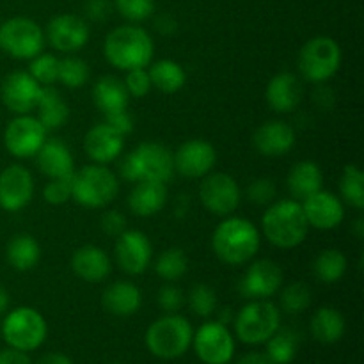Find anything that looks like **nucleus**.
<instances>
[{"label":"nucleus","instance_id":"1","mask_svg":"<svg viewBox=\"0 0 364 364\" xmlns=\"http://www.w3.org/2000/svg\"><path fill=\"white\" fill-rule=\"evenodd\" d=\"M262 235L244 217H226L212 235V249L217 258L231 267L245 265L259 251Z\"/></svg>","mask_w":364,"mask_h":364},{"label":"nucleus","instance_id":"2","mask_svg":"<svg viewBox=\"0 0 364 364\" xmlns=\"http://www.w3.org/2000/svg\"><path fill=\"white\" fill-rule=\"evenodd\" d=\"M155 45L148 32L139 25H121L107 34L103 43L105 59L121 71L148 68Z\"/></svg>","mask_w":364,"mask_h":364},{"label":"nucleus","instance_id":"3","mask_svg":"<svg viewBox=\"0 0 364 364\" xmlns=\"http://www.w3.org/2000/svg\"><path fill=\"white\" fill-rule=\"evenodd\" d=\"M262 231L274 247L295 249L304 244L309 224L301 203L295 199H281L269 205L262 217Z\"/></svg>","mask_w":364,"mask_h":364},{"label":"nucleus","instance_id":"4","mask_svg":"<svg viewBox=\"0 0 364 364\" xmlns=\"http://www.w3.org/2000/svg\"><path fill=\"white\" fill-rule=\"evenodd\" d=\"M119 174L127 181H160L167 183L174 176L173 151L159 142H142L119 164Z\"/></svg>","mask_w":364,"mask_h":364},{"label":"nucleus","instance_id":"5","mask_svg":"<svg viewBox=\"0 0 364 364\" xmlns=\"http://www.w3.org/2000/svg\"><path fill=\"white\" fill-rule=\"evenodd\" d=\"M194 329L185 316L166 313L146 331V347L159 359H178L192 347Z\"/></svg>","mask_w":364,"mask_h":364},{"label":"nucleus","instance_id":"6","mask_svg":"<svg viewBox=\"0 0 364 364\" xmlns=\"http://www.w3.org/2000/svg\"><path fill=\"white\" fill-rule=\"evenodd\" d=\"M119 194V180L102 164H91L73 173V199L84 208H105Z\"/></svg>","mask_w":364,"mask_h":364},{"label":"nucleus","instance_id":"7","mask_svg":"<svg viewBox=\"0 0 364 364\" xmlns=\"http://www.w3.org/2000/svg\"><path fill=\"white\" fill-rule=\"evenodd\" d=\"M302 78L311 84H323L338 73L341 66V48L336 39L316 36L304 43L297 59Z\"/></svg>","mask_w":364,"mask_h":364},{"label":"nucleus","instance_id":"8","mask_svg":"<svg viewBox=\"0 0 364 364\" xmlns=\"http://www.w3.org/2000/svg\"><path fill=\"white\" fill-rule=\"evenodd\" d=\"M48 334V326L41 313L34 308H16L2 322V338L7 347L32 352L41 347Z\"/></svg>","mask_w":364,"mask_h":364},{"label":"nucleus","instance_id":"9","mask_svg":"<svg viewBox=\"0 0 364 364\" xmlns=\"http://www.w3.org/2000/svg\"><path fill=\"white\" fill-rule=\"evenodd\" d=\"M281 327V313L274 302L251 301L235 316V334L245 345H262Z\"/></svg>","mask_w":364,"mask_h":364},{"label":"nucleus","instance_id":"10","mask_svg":"<svg viewBox=\"0 0 364 364\" xmlns=\"http://www.w3.org/2000/svg\"><path fill=\"white\" fill-rule=\"evenodd\" d=\"M45 45V32L34 20L14 16L0 23V50L18 60H31Z\"/></svg>","mask_w":364,"mask_h":364},{"label":"nucleus","instance_id":"11","mask_svg":"<svg viewBox=\"0 0 364 364\" xmlns=\"http://www.w3.org/2000/svg\"><path fill=\"white\" fill-rule=\"evenodd\" d=\"M199 199L212 215L230 217L240 205L242 192L231 174L210 173L199 185Z\"/></svg>","mask_w":364,"mask_h":364},{"label":"nucleus","instance_id":"12","mask_svg":"<svg viewBox=\"0 0 364 364\" xmlns=\"http://www.w3.org/2000/svg\"><path fill=\"white\" fill-rule=\"evenodd\" d=\"M46 128L31 114L16 116L4 130V146L16 159H32L46 141Z\"/></svg>","mask_w":364,"mask_h":364},{"label":"nucleus","instance_id":"13","mask_svg":"<svg viewBox=\"0 0 364 364\" xmlns=\"http://www.w3.org/2000/svg\"><path fill=\"white\" fill-rule=\"evenodd\" d=\"M192 345L205 364H230L235 355V338L228 326L220 322H206L192 338Z\"/></svg>","mask_w":364,"mask_h":364},{"label":"nucleus","instance_id":"14","mask_svg":"<svg viewBox=\"0 0 364 364\" xmlns=\"http://www.w3.org/2000/svg\"><path fill=\"white\" fill-rule=\"evenodd\" d=\"M41 89L43 85L28 71H13L0 84V98L11 112L23 116L36 110Z\"/></svg>","mask_w":364,"mask_h":364},{"label":"nucleus","instance_id":"15","mask_svg":"<svg viewBox=\"0 0 364 364\" xmlns=\"http://www.w3.org/2000/svg\"><path fill=\"white\" fill-rule=\"evenodd\" d=\"M283 284V270L272 259H258L245 270L238 284L242 297L249 301H265L274 297Z\"/></svg>","mask_w":364,"mask_h":364},{"label":"nucleus","instance_id":"16","mask_svg":"<svg viewBox=\"0 0 364 364\" xmlns=\"http://www.w3.org/2000/svg\"><path fill=\"white\" fill-rule=\"evenodd\" d=\"M117 267L128 276H141L151 263L153 247L149 238L139 230H124L117 237L116 249Z\"/></svg>","mask_w":364,"mask_h":364},{"label":"nucleus","instance_id":"17","mask_svg":"<svg viewBox=\"0 0 364 364\" xmlns=\"http://www.w3.org/2000/svg\"><path fill=\"white\" fill-rule=\"evenodd\" d=\"M45 39L57 52H78L89 41V25L77 14H57L46 25Z\"/></svg>","mask_w":364,"mask_h":364},{"label":"nucleus","instance_id":"18","mask_svg":"<svg viewBox=\"0 0 364 364\" xmlns=\"http://www.w3.org/2000/svg\"><path fill=\"white\" fill-rule=\"evenodd\" d=\"M174 173L185 178H205L213 171L217 164V151L208 141L191 139L178 146L173 153Z\"/></svg>","mask_w":364,"mask_h":364},{"label":"nucleus","instance_id":"19","mask_svg":"<svg viewBox=\"0 0 364 364\" xmlns=\"http://www.w3.org/2000/svg\"><path fill=\"white\" fill-rule=\"evenodd\" d=\"M34 196V178L23 166L6 167L0 173V208L16 213L23 210Z\"/></svg>","mask_w":364,"mask_h":364},{"label":"nucleus","instance_id":"20","mask_svg":"<svg viewBox=\"0 0 364 364\" xmlns=\"http://www.w3.org/2000/svg\"><path fill=\"white\" fill-rule=\"evenodd\" d=\"M309 228L329 231L340 226L345 219L343 203L333 192L318 191L301 203Z\"/></svg>","mask_w":364,"mask_h":364},{"label":"nucleus","instance_id":"21","mask_svg":"<svg viewBox=\"0 0 364 364\" xmlns=\"http://www.w3.org/2000/svg\"><path fill=\"white\" fill-rule=\"evenodd\" d=\"M252 144L256 151L263 156L277 159L291 151L295 146V130L284 121H267L256 128L252 135Z\"/></svg>","mask_w":364,"mask_h":364},{"label":"nucleus","instance_id":"22","mask_svg":"<svg viewBox=\"0 0 364 364\" xmlns=\"http://www.w3.org/2000/svg\"><path fill=\"white\" fill-rule=\"evenodd\" d=\"M123 148L124 137L121 134H117L116 130H112L107 123L95 124L85 134L84 149L89 159L95 164L107 166V164L114 162L116 159H119V155L123 153Z\"/></svg>","mask_w":364,"mask_h":364},{"label":"nucleus","instance_id":"23","mask_svg":"<svg viewBox=\"0 0 364 364\" xmlns=\"http://www.w3.org/2000/svg\"><path fill=\"white\" fill-rule=\"evenodd\" d=\"M71 270L85 283H102L112 272V263L98 245H82L71 256Z\"/></svg>","mask_w":364,"mask_h":364},{"label":"nucleus","instance_id":"24","mask_svg":"<svg viewBox=\"0 0 364 364\" xmlns=\"http://www.w3.org/2000/svg\"><path fill=\"white\" fill-rule=\"evenodd\" d=\"M265 100L274 112L287 114L297 109L302 100V84L297 75L290 71L274 75L267 84Z\"/></svg>","mask_w":364,"mask_h":364},{"label":"nucleus","instance_id":"25","mask_svg":"<svg viewBox=\"0 0 364 364\" xmlns=\"http://www.w3.org/2000/svg\"><path fill=\"white\" fill-rule=\"evenodd\" d=\"M36 162H38L39 171L48 180L70 176L75 173V160L71 149L59 139H46L39 151L36 153Z\"/></svg>","mask_w":364,"mask_h":364},{"label":"nucleus","instance_id":"26","mask_svg":"<svg viewBox=\"0 0 364 364\" xmlns=\"http://www.w3.org/2000/svg\"><path fill=\"white\" fill-rule=\"evenodd\" d=\"M102 306L114 316H132L141 309L142 291L130 281H116L102 294Z\"/></svg>","mask_w":364,"mask_h":364},{"label":"nucleus","instance_id":"27","mask_svg":"<svg viewBox=\"0 0 364 364\" xmlns=\"http://www.w3.org/2000/svg\"><path fill=\"white\" fill-rule=\"evenodd\" d=\"M167 187L160 181L141 180L135 181L128 196V208L137 217H153L166 206Z\"/></svg>","mask_w":364,"mask_h":364},{"label":"nucleus","instance_id":"28","mask_svg":"<svg viewBox=\"0 0 364 364\" xmlns=\"http://www.w3.org/2000/svg\"><path fill=\"white\" fill-rule=\"evenodd\" d=\"M323 173L320 166L311 160H301L290 169L287 176V188L291 199L302 203L313 196L315 192L322 191Z\"/></svg>","mask_w":364,"mask_h":364},{"label":"nucleus","instance_id":"29","mask_svg":"<svg viewBox=\"0 0 364 364\" xmlns=\"http://www.w3.org/2000/svg\"><path fill=\"white\" fill-rule=\"evenodd\" d=\"M92 102L103 116H109V114L119 112V110H127L130 95L121 78L105 75V77L98 78L92 87Z\"/></svg>","mask_w":364,"mask_h":364},{"label":"nucleus","instance_id":"30","mask_svg":"<svg viewBox=\"0 0 364 364\" xmlns=\"http://www.w3.org/2000/svg\"><path fill=\"white\" fill-rule=\"evenodd\" d=\"M36 109H38V119L41 121L46 132L60 128L70 117V107L53 85H43Z\"/></svg>","mask_w":364,"mask_h":364},{"label":"nucleus","instance_id":"31","mask_svg":"<svg viewBox=\"0 0 364 364\" xmlns=\"http://www.w3.org/2000/svg\"><path fill=\"white\" fill-rule=\"evenodd\" d=\"M6 258L16 272H28L41 259V247L32 235L18 233L7 242Z\"/></svg>","mask_w":364,"mask_h":364},{"label":"nucleus","instance_id":"32","mask_svg":"<svg viewBox=\"0 0 364 364\" xmlns=\"http://www.w3.org/2000/svg\"><path fill=\"white\" fill-rule=\"evenodd\" d=\"M311 334L318 343H338L345 334L343 315L331 306L320 308L311 318Z\"/></svg>","mask_w":364,"mask_h":364},{"label":"nucleus","instance_id":"33","mask_svg":"<svg viewBox=\"0 0 364 364\" xmlns=\"http://www.w3.org/2000/svg\"><path fill=\"white\" fill-rule=\"evenodd\" d=\"M148 73L151 78V87L159 89L164 95H174L187 82V73H185L183 66L171 59L156 60L155 64H151Z\"/></svg>","mask_w":364,"mask_h":364},{"label":"nucleus","instance_id":"34","mask_svg":"<svg viewBox=\"0 0 364 364\" xmlns=\"http://www.w3.org/2000/svg\"><path fill=\"white\" fill-rule=\"evenodd\" d=\"M347 256L338 249H326L313 262V274L323 284H334L347 274Z\"/></svg>","mask_w":364,"mask_h":364},{"label":"nucleus","instance_id":"35","mask_svg":"<svg viewBox=\"0 0 364 364\" xmlns=\"http://www.w3.org/2000/svg\"><path fill=\"white\" fill-rule=\"evenodd\" d=\"M267 343V352L274 364H290L299 350V334L291 329H277Z\"/></svg>","mask_w":364,"mask_h":364},{"label":"nucleus","instance_id":"36","mask_svg":"<svg viewBox=\"0 0 364 364\" xmlns=\"http://www.w3.org/2000/svg\"><path fill=\"white\" fill-rule=\"evenodd\" d=\"M188 270V258L183 249L169 247L155 262V272L160 279L173 283V281L181 279Z\"/></svg>","mask_w":364,"mask_h":364},{"label":"nucleus","instance_id":"37","mask_svg":"<svg viewBox=\"0 0 364 364\" xmlns=\"http://www.w3.org/2000/svg\"><path fill=\"white\" fill-rule=\"evenodd\" d=\"M340 194L352 208H364V174L355 164H348L343 167L340 178Z\"/></svg>","mask_w":364,"mask_h":364},{"label":"nucleus","instance_id":"38","mask_svg":"<svg viewBox=\"0 0 364 364\" xmlns=\"http://www.w3.org/2000/svg\"><path fill=\"white\" fill-rule=\"evenodd\" d=\"M89 64L80 57L66 55L59 59V75H57V82L66 85L68 89H78L82 85L87 84L89 80Z\"/></svg>","mask_w":364,"mask_h":364},{"label":"nucleus","instance_id":"39","mask_svg":"<svg viewBox=\"0 0 364 364\" xmlns=\"http://www.w3.org/2000/svg\"><path fill=\"white\" fill-rule=\"evenodd\" d=\"M185 302L188 304L191 311L201 318H208L213 313H217V306H219L215 290L205 283L194 284L185 297Z\"/></svg>","mask_w":364,"mask_h":364},{"label":"nucleus","instance_id":"40","mask_svg":"<svg viewBox=\"0 0 364 364\" xmlns=\"http://www.w3.org/2000/svg\"><path fill=\"white\" fill-rule=\"evenodd\" d=\"M309 304H311V290L302 281H295L281 291V308L288 315L304 313L309 308Z\"/></svg>","mask_w":364,"mask_h":364},{"label":"nucleus","instance_id":"41","mask_svg":"<svg viewBox=\"0 0 364 364\" xmlns=\"http://www.w3.org/2000/svg\"><path fill=\"white\" fill-rule=\"evenodd\" d=\"M28 73L41 85H53L59 75V59L52 53H39L34 59H31Z\"/></svg>","mask_w":364,"mask_h":364},{"label":"nucleus","instance_id":"42","mask_svg":"<svg viewBox=\"0 0 364 364\" xmlns=\"http://www.w3.org/2000/svg\"><path fill=\"white\" fill-rule=\"evenodd\" d=\"M117 13L130 23H141L155 13V0H114Z\"/></svg>","mask_w":364,"mask_h":364},{"label":"nucleus","instance_id":"43","mask_svg":"<svg viewBox=\"0 0 364 364\" xmlns=\"http://www.w3.org/2000/svg\"><path fill=\"white\" fill-rule=\"evenodd\" d=\"M71 196H73V174L52 178L43 188V199L52 206L66 205L68 201H71Z\"/></svg>","mask_w":364,"mask_h":364},{"label":"nucleus","instance_id":"44","mask_svg":"<svg viewBox=\"0 0 364 364\" xmlns=\"http://www.w3.org/2000/svg\"><path fill=\"white\" fill-rule=\"evenodd\" d=\"M245 196L255 205L269 206L276 199V183L270 178H258L249 185Z\"/></svg>","mask_w":364,"mask_h":364},{"label":"nucleus","instance_id":"45","mask_svg":"<svg viewBox=\"0 0 364 364\" xmlns=\"http://www.w3.org/2000/svg\"><path fill=\"white\" fill-rule=\"evenodd\" d=\"M123 82L128 95L134 96V98H144L151 91V78H149V73L146 68L127 71V77H124Z\"/></svg>","mask_w":364,"mask_h":364},{"label":"nucleus","instance_id":"46","mask_svg":"<svg viewBox=\"0 0 364 364\" xmlns=\"http://www.w3.org/2000/svg\"><path fill=\"white\" fill-rule=\"evenodd\" d=\"M156 301L164 313H178L185 304V294L181 288L174 287V284H164L159 290Z\"/></svg>","mask_w":364,"mask_h":364},{"label":"nucleus","instance_id":"47","mask_svg":"<svg viewBox=\"0 0 364 364\" xmlns=\"http://www.w3.org/2000/svg\"><path fill=\"white\" fill-rule=\"evenodd\" d=\"M100 226H102L103 233L117 238L127 230V217L117 212V210H107V212H103L102 219H100Z\"/></svg>","mask_w":364,"mask_h":364},{"label":"nucleus","instance_id":"48","mask_svg":"<svg viewBox=\"0 0 364 364\" xmlns=\"http://www.w3.org/2000/svg\"><path fill=\"white\" fill-rule=\"evenodd\" d=\"M103 123L109 124L112 130H116L117 134H121L123 137H127L128 134L134 132V119H132L130 114L127 110H119V112H114L105 116V121Z\"/></svg>","mask_w":364,"mask_h":364},{"label":"nucleus","instance_id":"49","mask_svg":"<svg viewBox=\"0 0 364 364\" xmlns=\"http://www.w3.org/2000/svg\"><path fill=\"white\" fill-rule=\"evenodd\" d=\"M112 4L110 0H85V16L91 21H103L110 14Z\"/></svg>","mask_w":364,"mask_h":364},{"label":"nucleus","instance_id":"50","mask_svg":"<svg viewBox=\"0 0 364 364\" xmlns=\"http://www.w3.org/2000/svg\"><path fill=\"white\" fill-rule=\"evenodd\" d=\"M0 364H32V361L28 358V352L7 347L0 350Z\"/></svg>","mask_w":364,"mask_h":364},{"label":"nucleus","instance_id":"51","mask_svg":"<svg viewBox=\"0 0 364 364\" xmlns=\"http://www.w3.org/2000/svg\"><path fill=\"white\" fill-rule=\"evenodd\" d=\"M155 27L160 34L171 36L176 32L178 23H176V20L171 16V14H160V16L155 20Z\"/></svg>","mask_w":364,"mask_h":364},{"label":"nucleus","instance_id":"52","mask_svg":"<svg viewBox=\"0 0 364 364\" xmlns=\"http://www.w3.org/2000/svg\"><path fill=\"white\" fill-rule=\"evenodd\" d=\"M237 364H274V363L270 361V358L265 354V352H249V354L242 355V358L237 361Z\"/></svg>","mask_w":364,"mask_h":364},{"label":"nucleus","instance_id":"53","mask_svg":"<svg viewBox=\"0 0 364 364\" xmlns=\"http://www.w3.org/2000/svg\"><path fill=\"white\" fill-rule=\"evenodd\" d=\"M38 364H73V361L60 352H50V354L43 355Z\"/></svg>","mask_w":364,"mask_h":364},{"label":"nucleus","instance_id":"54","mask_svg":"<svg viewBox=\"0 0 364 364\" xmlns=\"http://www.w3.org/2000/svg\"><path fill=\"white\" fill-rule=\"evenodd\" d=\"M9 302H11L9 291H7L4 287H0V315H4V313L7 311V308H9Z\"/></svg>","mask_w":364,"mask_h":364},{"label":"nucleus","instance_id":"55","mask_svg":"<svg viewBox=\"0 0 364 364\" xmlns=\"http://www.w3.org/2000/svg\"><path fill=\"white\" fill-rule=\"evenodd\" d=\"M233 320V311H231V308H223L219 311V320L217 322L224 323V326H228V323Z\"/></svg>","mask_w":364,"mask_h":364},{"label":"nucleus","instance_id":"56","mask_svg":"<svg viewBox=\"0 0 364 364\" xmlns=\"http://www.w3.org/2000/svg\"><path fill=\"white\" fill-rule=\"evenodd\" d=\"M354 235L359 238V240L364 237V219L363 217H359V219L354 220Z\"/></svg>","mask_w":364,"mask_h":364}]
</instances>
